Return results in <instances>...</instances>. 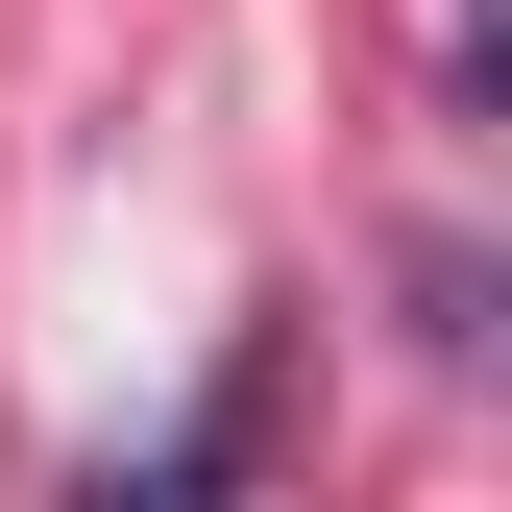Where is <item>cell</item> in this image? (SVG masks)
<instances>
[]
</instances>
